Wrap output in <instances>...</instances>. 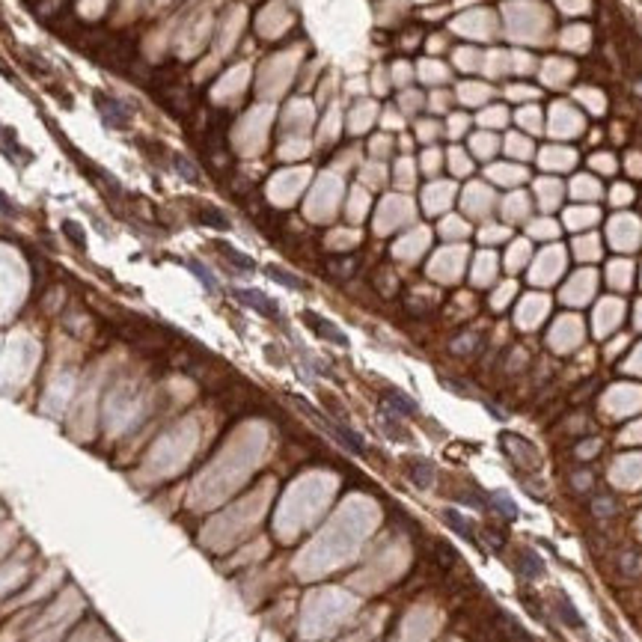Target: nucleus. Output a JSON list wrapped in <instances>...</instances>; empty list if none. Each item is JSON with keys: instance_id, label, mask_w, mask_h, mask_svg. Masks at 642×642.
Segmentation results:
<instances>
[{"instance_id": "nucleus-1", "label": "nucleus", "mask_w": 642, "mask_h": 642, "mask_svg": "<svg viewBox=\"0 0 642 642\" xmlns=\"http://www.w3.org/2000/svg\"><path fill=\"white\" fill-rule=\"evenodd\" d=\"M295 402H297V407H301V411H304L306 416H313V419H315V423H318L321 428H324V431H327V434H330V437H336V440H339V444H342V446H345V449H351V452H357V455H363V452H366V444H363V437H360V434H354V431H351V428H345V425H339V423H334V419L321 416V414H318V411H313V407H309L306 402H301V398H295Z\"/></svg>"}, {"instance_id": "nucleus-19", "label": "nucleus", "mask_w": 642, "mask_h": 642, "mask_svg": "<svg viewBox=\"0 0 642 642\" xmlns=\"http://www.w3.org/2000/svg\"><path fill=\"white\" fill-rule=\"evenodd\" d=\"M452 348H455L458 354H470V351L476 348V339H473V336H464V339H458V342H455V345H452Z\"/></svg>"}, {"instance_id": "nucleus-8", "label": "nucleus", "mask_w": 642, "mask_h": 642, "mask_svg": "<svg viewBox=\"0 0 642 642\" xmlns=\"http://www.w3.org/2000/svg\"><path fill=\"white\" fill-rule=\"evenodd\" d=\"M520 571H524V577L535 580V577H541V574H545V562L538 559L535 550H524V553H520Z\"/></svg>"}, {"instance_id": "nucleus-17", "label": "nucleus", "mask_w": 642, "mask_h": 642, "mask_svg": "<svg viewBox=\"0 0 642 642\" xmlns=\"http://www.w3.org/2000/svg\"><path fill=\"white\" fill-rule=\"evenodd\" d=\"M63 229L69 232V238L75 241L77 247H84V229H81V226H77V224H72V220H65V224H63Z\"/></svg>"}, {"instance_id": "nucleus-11", "label": "nucleus", "mask_w": 642, "mask_h": 642, "mask_svg": "<svg viewBox=\"0 0 642 642\" xmlns=\"http://www.w3.org/2000/svg\"><path fill=\"white\" fill-rule=\"evenodd\" d=\"M268 276L271 280H276L280 285H285V289H295V292H304L306 289V283L301 280V276H295V274H289V271H283V268H268Z\"/></svg>"}, {"instance_id": "nucleus-12", "label": "nucleus", "mask_w": 642, "mask_h": 642, "mask_svg": "<svg viewBox=\"0 0 642 642\" xmlns=\"http://www.w3.org/2000/svg\"><path fill=\"white\" fill-rule=\"evenodd\" d=\"M217 250H220V253H224V256H226L229 262H235V265H238V268H241V271H253V268H256V265H253V259H247V256H244V253H238L235 247H229V244H224V241H217Z\"/></svg>"}, {"instance_id": "nucleus-10", "label": "nucleus", "mask_w": 642, "mask_h": 642, "mask_svg": "<svg viewBox=\"0 0 642 642\" xmlns=\"http://www.w3.org/2000/svg\"><path fill=\"white\" fill-rule=\"evenodd\" d=\"M556 613L562 616V622H565V625H571V627H583L580 613L574 610V604L568 601L565 595H556Z\"/></svg>"}, {"instance_id": "nucleus-2", "label": "nucleus", "mask_w": 642, "mask_h": 642, "mask_svg": "<svg viewBox=\"0 0 642 642\" xmlns=\"http://www.w3.org/2000/svg\"><path fill=\"white\" fill-rule=\"evenodd\" d=\"M304 321H306V324L315 330V334H318L321 339H327V342H336V345H348L345 334H342V330H339L336 324H330L327 318H321V315H315V313H304Z\"/></svg>"}, {"instance_id": "nucleus-20", "label": "nucleus", "mask_w": 642, "mask_h": 642, "mask_svg": "<svg viewBox=\"0 0 642 642\" xmlns=\"http://www.w3.org/2000/svg\"><path fill=\"white\" fill-rule=\"evenodd\" d=\"M175 167H179V173H182V175H187V179H196V173H194L191 167H187L185 158H175Z\"/></svg>"}, {"instance_id": "nucleus-6", "label": "nucleus", "mask_w": 642, "mask_h": 642, "mask_svg": "<svg viewBox=\"0 0 642 642\" xmlns=\"http://www.w3.org/2000/svg\"><path fill=\"white\" fill-rule=\"evenodd\" d=\"M384 402H386V407H390L393 414H402V416H414L416 414V402L414 398H407L405 393H398V390H384Z\"/></svg>"}, {"instance_id": "nucleus-7", "label": "nucleus", "mask_w": 642, "mask_h": 642, "mask_svg": "<svg viewBox=\"0 0 642 642\" xmlns=\"http://www.w3.org/2000/svg\"><path fill=\"white\" fill-rule=\"evenodd\" d=\"M407 473H411V479L416 488H428L431 479H434V467H431V461H423V458H411L407 461Z\"/></svg>"}, {"instance_id": "nucleus-9", "label": "nucleus", "mask_w": 642, "mask_h": 642, "mask_svg": "<svg viewBox=\"0 0 642 642\" xmlns=\"http://www.w3.org/2000/svg\"><path fill=\"white\" fill-rule=\"evenodd\" d=\"M444 520H446V524H449L452 529H455V533H458L461 538H467V541H479V538H476V533L470 529V524H467V520H464V517L455 512V508H446V512H444Z\"/></svg>"}, {"instance_id": "nucleus-4", "label": "nucleus", "mask_w": 642, "mask_h": 642, "mask_svg": "<svg viewBox=\"0 0 642 642\" xmlns=\"http://www.w3.org/2000/svg\"><path fill=\"white\" fill-rule=\"evenodd\" d=\"M235 297H238L241 304L253 306L256 313L268 315V318H276V304L271 301V297H265L262 292H256V289H235Z\"/></svg>"}, {"instance_id": "nucleus-18", "label": "nucleus", "mask_w": 642, "mask_h": 642, "mask_svg": "<svg viewBox=\"0 0 642 642\" xmlns=\"http://www.w3.org/2000/svg\"><path fill=\"white\" fill-rule=\"evenodd\" d=\"M595 512H597V515H613V512H616L613 496H601V500H595Z\"/></svg>"}, {"instance_id": "nucleus-3", "label": "nucleus", "mask_w": 642, "mask_h": 642, "mask_svg": "<svg viewBox=\"0 0 642 642\" xmlns=\"http://www.w3.org/2000/svg\"><path fill=\"white\" fill-rule=\"evenodd\" d=\"M494 627L500 630L503 642H533V639H529L526 630L520 627L512 616H506V613H494Z\"/></svg>"}, {"instance_id": "nucleus-15", "label": "nucleus", "mask_w": 642, "mask_h": 642, "mask_svg": "<svg viewBox=\"0 0 642 642\" xmlns=\"http://www.w3.org/2000/svg\"><path fill=\"white\" fill-rule=\"evenodd\" d=\"M187 268H191V271L199 276V280H203V285H205L208 292H217V283H214V276L208 274V271H205V268H203V265H199L196 259H191V262H187Z\"/></svg>"}, {"instance_id": "nucleus-13", "label": "nucleus", "mask_w": 642, "mask_h": 642, "mask_svg": "<svg viewBox=\"0 0 642 642\" xmlns=\"http://www.w3.org/2000/svg\"><path fill=\"white\" fill-rule=\"evenodd\" d=\"M491 506H494V512L503 515L506 520H515V517H517V506L508 500L506 494H494V496H491Z\"/></svg>"}, {"instance_id": "nucleus-16", "label": "nucleus", "mask_w": 642, "mask_h": 642, "mask_svg": "<svg viewBox=\"0 0 642 642\" xmlns=\"http://www.w3.org/2000/svg\"><path fill=\"white\" fill-rule=\"evenodd\" d=\"M199 220H203V224H208V226H217V229H229V220L220 214V212H214V208H205Z\"/></svg>"}, {"instance_id": "nucleus-14", "label": "nucleus", "mask_w": 642, "mask_h": 642, "mask_svg": "<svg viewBox=\"0 0 642 642\" xmlns=\"http://www.w3.org/2000/svg\"><path fill=\"white\" fill-rule=\"evenodd\" d=\"M434 556H437V562H440V568H452L458 562V553L452 550L449 545H444V541H437V550H434Z\"/></svg>"}, {"instance_id": "nucleus-5", "label": "nucleus", "mask_w": 642, "mask_h": 642, "mask_svg": "<svg viewBox=\"0 0 642 642\" xmlns=\"http://www.w3.org/2000/svg\"><path fill=\"white\" fill-rule=\"evenodd\" d=\"M95 104H98V110H102V116L107 119V123H113L116 128H125V125H128V113H125V107L119 104L116 98L95 95Z\"/></svg>"}]
</instances>
